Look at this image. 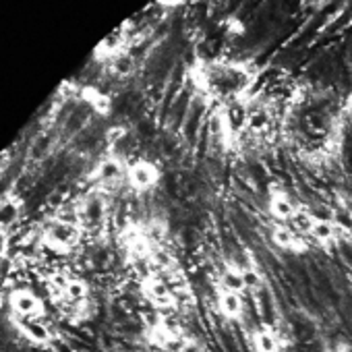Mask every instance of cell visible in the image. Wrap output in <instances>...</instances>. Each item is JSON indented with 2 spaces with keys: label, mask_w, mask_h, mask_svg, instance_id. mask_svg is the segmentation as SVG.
<instances>
[{
  "label": "cell",
  "mask_w": 352,
  "mask_h": 352,
  "mask_svg": "<svg viewBox=\"0 0 352 352\" xmlns=\"http://www.w3.org/2000/svg\"><path fill=\"white\" fill-rule=\"evenodd\" d=\"M160 181V170L149 160H137L126 166V183L137 193H147Z\"/></svg>",
  "instance_id": "5"
},
{
  "label": "cell",
  "mask_w": 352,
  "mask_h": 352,
  "mask_svg": "<svg viewBox=\"0 0 352 352\" xmlns=\"http://www.w3.org/2000/svg\"><path fill=\"white\" fill-rule=\"evenodd\" d=\"M220 282H222V290H230V292L243 294V290H245L243 267H239V265H228V267H224L222 274H220Z\"/></svg>",
  "instance_id": "15"
},
{
  "label": "cell",
  "mask_w": 352,
  "mask_h": 352,
  "mask_svg": "<svg viewBox=\"0 0 352 352\" xmlns=\"http://www.w3.org/2000/svg\"><path fill=\"white\" fill-rule=\"evenodd\" d=\"M267 210H270V214H272L278 222L286 224V222H290V218H292L296 206L292 204V199H290L282 189H272L270 201H267Z\"/></svg>",
  "instance_id": "9"
},
{
  "label": "cell",
  "mask_w": 352,
  "mask_h": 352,
  "mask_svg": "<svg viewBox=\"0 0 352 352\" xmlns=\"http://www.w3.org/2000/svg\"><path fill=\"white\" fill-rule=\"evenodd\" d=\"M172 352H206V346L199 340H191V338H181L174 344Z\"/></svg>",
  "instance_id": "18"
},
{
  "label": "cell",
  "mask_w": 352,
  "mask_h": 352,
  "mask_svg": "<svg viewBox=\"0 0 352 352\" xmlns=\"http://www.w3.org/2000/svg\"><path fill=\"white\" fill-rule=\"evenodd\" d=\"M338 232H340L338 222H333L329 218H317L313 232H311V239H315L317 243H331L338 239Z\"/></svg>",
  "instance_id": "14"
},
{
  "label": "cell",
  "mask_w": 352,
  "mask_h": 352,
  "mask_svg": "<svg viewBox=\"0 0 352 352\" xmlns=\"http://www.w3.org/2000/svg\"><path fill=\"white\" fill-rule=\"evenodd\" d=\"M315 220H317V216H315L311 210L296 206V210H294V214H292V218H290V228H292L298 236H311L313 226H315Z\"/></svg>",
  "instance_id": "12"
},
{
  "label": "cell",
  "mask_w": 352,
  "mask_h": 352,
  "mask_svg": "<svg viewBox=\"0 0 352 352\" xmlns=\"http://www.w3.org/2000/svg\"><path fill=\"white\" fill-rule=\"evenodd\" d=\"M141 292L145 296V300L160 309V311H168V309H176L179 307V298H176L174 290L166 284V280L157 274H151L147 278L141 280Z\"/></svg>",
  "instance_id": "4"
},
{
  "label": "cell",
  "mask_w": 352,
  "mask_h": 352,
  "mask_svg": "<svg viewBox=\"0 0 352 352\" xmlns=\"http://www.w3.org/2000/svg\"><path fill=\"white\" fill-rule=\"evenodd\" d=\"M272 243H274L276 247H280V249H284V251H292V253H300V251L307 249V247L302 245L300 236H298L288 224H282V222L274 224V228H272Z\"/></svg>",
  "instance_id": "8"
},
{
  "label": "cell",
  "mask_w": 352,
  "mask_h": 352,
  "mask_svg": "<svg viewBox=\"0 0 352 352\" xmlns=\"http://www.w3.org/2000/svg\"><path fill=\"white\" fill-rule=\"evenodd\" d=\"M81 226L69 220L54 218L42 232V245L54 253H71L81 241Z\"/></svg>",
  "instance_id": "1"
},
{
  "label": "cell",
  "mask_w": 352,
  "mask_h": 352,
  "mask_svg": "<svg viewBox=\"0 0 352 352\" xmlns=\"http://www.w3.org/2000/svg\"><path fill=\"white\" fill-rule=\"evenodd\" d=\"M124 135H126V129H124V126H112V129L106 133V139H108V143H118Z\"/></svg>",
  "instance_id": "19"
},
{
  "label": "cell",
  "mask_w": 352,
  "mask_h": 352,
  "mask_svg": "<svg viewBox=\"0 0 352 352\" xmlns=\"http://www.w3.org/2000/svg\"><path fill=\"white\" fill-rule=\"evenodd\" d=\"M77 216L79 226L83 232H98L106 226L108 220V201L102 189L89 191L79 204H77Z\"/></svg>",
  "instance_id": "2"
},
{
  "label": "cell",
  "mask_w": 352,
  "mask_h": 352,
  "mask_svg": "<svg viewBox=\"0 0 352 352\" xmlns=\"http://www.w3.org/2000/svg\"><path fill=\"white\" fill-rule=\"evenodd\" d=\"M253 346L257 352H280V338L274 329L261 327L253 333Z\"/></svg>",
  "instance_id": "13"
},
{
  "label": "cell",
  "mask_w": 352,
  "mask_h": 352,
  "mask_svg": "<svg viewBox=\"0 0 352 352\" xmlns=\"http://www.w3.org/2000/svg\"><path fill=\"white\" fill-rule=\"evenodd\" d=\"M91 179L98 183V189H102V191L104 189H112V187L120 185L122 181H126V166L122 164L120 157L108 155V157H104L96 166Z\"/></svg>",
  "instance_id": "6"
},
{
  "label": "cell",
  "mask_w": 352,
  "mask_h": 352,
  "mask_svg": "<svg viewBox=\"0 0 352 352\" xmlns=\"http://www.w3.org/2000/svg\"><path fill=\"white\" fill-rule=\"evenodd\" d=\"M243 280H245V290H251V292H257L263 286V276L251 265L243 267Z\"/></svg>",
  "instance_id": "16"
},
{
  "label": "cell",
  "mask_w": 352,
  "mask_h": 352,
  "mask_svg": "<svg viewBox=\"0 0 352 352\" xmlns=\"http://www.w3.org/2000/svg\"><path fill=\"white\" fill-rule=\"evenodd\" d=\"M9 307L15 319L23 321H40L46 315L44 300L30 288H15L9 292Z\"/></svg>",
  "instance_id": "3"
},
{
  "label": "cell",
  "mask_w": 352,
  "mask_h": 352,
  "mask_svg": "<svg viewBox=\"0 0 352 352\" xmlns=\"http://www.w3.org/2000/svg\"><path fill=\"white\" fill-rule=\"evenodd\" d=\"M218 309H220V313H222L226 319H230V321L241 319L243 313H245L243 294L230 292V290H220V294H218Z\"/></svg>",
  "instance_id": "10"
},
{
  "label": "cell",
  "mask_w": 352,
  "mask_h": 352,
  "mask_svg": "<svg viewBox=\"0 0 352 352\" xmlns=\"http://www.w3.org/2000/svg\"><path fill=\"white\" fill-rule=\"evenodd\" d=\"M81 98H83V102H85L89 108H94L98 114H102V116L110 114L112 100H110V96L102 94L98 87H91V85H85V87H81Z\"/></svg>",
  "instance_id": "11"
},
{
  "label": "cell",
  "mask_w": 352,
  "mask_h": 352,
  "mask_svg": "<svg viewBox=\"0 0 352 352\" xmlns=\"http://www.w3.org/2000/svg\"><path fill=\"white\" fill-rule=\"evenodd\" d=\"M112 71H114L118 77H126V75L133 71V60H131V56H126L124 52L118 54V56H114V58H112Z\"/></svg>",
  "instance_id": "17"
},
{
  "label": "cell",
  "mask_w": 352,
  "mask_h": 352,
  "mask_svg": "<svg viewBox=\"0 0 352 352\" xmlns=\"http://www.w3.org/2000/svg\"><path fill=\"white\" fill-rule=\"evenodd\" d=\"M23 214V199L15 193H7L5 197H0V230L13 228Z\"/></svg>",
  "instance_id": "7"
}]
</instances>
